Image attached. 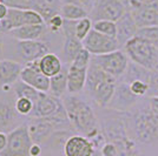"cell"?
Listing matches in <instances>:
<instances>
[{"mask_svg": "<svg viewBox=\"0 0 158 156\" xmlns=\"http://www.w3.org/2000/svg\"><path fill=\"white\" fill-rule=\"evenodd\" d=\"M63 103L74 131L91 141L102 135L98 117L85 100L74 94H69L63 98Z\"/></svg>", "mask_w": 158, "mask_h": 156, "instance_id": "obj_1", "label": "cell"}, {"mask_svg": "<svg viewBox=\"0 0 158 156\" xmlns=\"http://www.w3.org/2000/svg\"><path fill=\"white\" fill-rule=\"evenodd\" d=\"M116 87L117 79L105 73L91 61L87 71L85 92L93 102L100 108H107L114 95Z\"/></svg>", "mask_w": 158, "mask_h": 156, "instance_id": "obj_2", "label": "cell"}, {"mask_svg": "<svg viewBox=\"0 0 158 156\" xmlns=\"http://www.w3.org/2000/svg\"><path fill=\"white\" fill-rule=\"evenodd\" d=\"M127 133L133 141L143 144L158 142V116L150 109L138 111L126 120Z\"/></svg>", "mask_w": 158, "mask_h": 156, "instance_id": "obj_3", "label": "cell"}, {"mask_svg": "<svg viewBox=\"0 0 158 156\" xmlns=\"http://www.w3.org/2000/svg\"><path fill=\"white\" fill-rule=\"evenodd\" d=\"M124 47V52L133 64L153 73H158V48L151 41L136 35Z\"/></svg>", "mask_w": 158, "mask_h": 156, "instance_id": "obj_4", "label": "cell"}, {"mask_svg": "<svg viewBox=\"0 0 158 156\" xmlns=\"http://www.w3.org/2000/svg\"><path fill=\"white\" fill-rule=\"evenodd\" d=\"M26 124L33 143L38 144H46L53 134L58 130H73L70 121H60L53 117H32Z\"/></svg>", "mask_w": 158, "mask_h": 156, "instance_id": "obj_5", "label": "cell"}, {"mask_svg": "<svg viewBox=\"0 0 158 156\" xmlns=\"http://www.w3.org/2000/svg\"><path fill=\"white\" fill-rule=\"evenodd\" d=\"M32 117L57 119L61 121H70L66 114L63 100L50 93H40L38 100L34 102Z\"/></svg>", "mask_w": 158, "mask_h": 156, "instance_id": "obj_6", "label": "cell"}, {"mask_svg": "<svg viewBox=\"0 0 158 156\" xmlns=\"http://www.w3.org/2000/svg\"><path fill=\"white\" fill-rule=\"evenodd\" d=\"M91 61L98 66L100 69H103L117 80L125 74L130 65L129 57L124 51L120 49L103 55H92Z\"/></svg>", "mask_w": 158, "mask_h": 156, "instance_id": "obj_7", "label": "cell"}, {"mask_svg": "<svg viewBox=\"0 0 158 156\" xmlns=\"http://www.w3.org/2000/svg\"><path fill=\"white\" fill-rule=\"evenodd\" d=\"M33 141L28 133L27 124H20L7 134L6 149L1 156H30V149Z\"/></svg>", "mask_w": 158, "mask_h": 156, "instance_id": "obj_8", "label": "cell"}, {"mask_svg": "<svg viewBox=\"0 0 158 156\" xmlns=\"http://www.w3.org/2000/svg\"><path fill=\"white\" fill-rule=\"evenodd\" d=\"M46 24L41 14L34 10H21V8H11L6 19L0 22V33L7 34L14 28L27 25H44Z\"/></svg>", "mask_w": 158, "mask_h": 156, "instance_id": "obj_9", "label": "cell"}, {"mask_svg": "<svg viewBox=\"0 0 158 156\" xmlns=\"http://www.w3.org/2000/svg\"><path fill=\"white\" fill-rule=\"evenodd\" d=\"M1 2L11 8L34 10L41 14L45 22L59 14L61 7L60 0H1Z\"/></svg>", "mask_w": 158, "mask_h": 156, "instance_id": "obj_10", "label": "cell"}, {"mask_svg": "<svg viewBox=\"0 0 158 156\" xmlns=\"http://www.w3.org/2000/svg\"><path fill=\"white\" fill-rule=\"evenodd\" d=\"M127 12L123 0H97L89 17L92 21L110 20L117 22Z\"/></svg>", "mask_w": 158, "mask_h": 156, "instance_id": "obj_11", "label": "cell"}, {"mask_svg": "<svg viewBox=\"0 0 158 156\" xmlns=\"http://www.w3.org/2000/svg\"><path fill=\"white\" fill-rule=\"evenodd\" d=\"M83 46L86 51H89L91 55H103L107 53L118 51L120 45L118 40L104 35L102 33L92 31L89 33V35L83 40Z\"/></svg>", "mask_w": 158, "mask_h": 156, "instance_id": "obj_12", "label": "cell"}, {"mask_svg": "<svg viewBox=\"0 0 158 156\" xmlns=\"http://www.w3.org/2000/svg\"><path fill=\"white\" fill-rule=\"evenodd\" d=\"M39 60L40 59L25 64L20 74V80L26 82L27 85L32 86L38 92L48 93L50 92V78H47L46 75L41 73Z\"/></svg>", "mask_w": 158, "mask_h": 156, "instance_id": "obj_13", "label": "cell"}, {"mask_svg": "<svg viewBox=\"0 0 158 156\" xmlns=\"http://www.w3.org/2000/svg\"><path fill=\"white\" fill-rule=\"evenodd\" d=\"M15 53L20 62L28 64L31 61L43 58L50 53V47L46 42L41 40H30V41H17Z\"/></svg>", "mask_w": 158, "mask_h": 156, "instance_id": "obj_14", "label": "cell"}, {"mask_svg": "<svg viewBox=\"0 0 158 156\" xmlns=\"http://www.w3.org/2000/svg\"><path fill=\"white\" fill-rule=\"evenodd\" d=\"M94 143L83 135H71L64 144V156H93L96 153Z\"/></svg>", "mask_w": 158, "mask_h": 156, "instance_id": "obj_15", "label": "cell"}, {"mask_svg": "<svg viewBox=\"0 0 158 156\" xmlns=\"http://www.w3.org/2000/svg\"><path fill=\"white\" fill-rule=\"evenodd\" d=\"M138 28L158 26V0H149L137 10L129 11Z\"/></svg>", "mask_w": 158, "mask_h": 156, "instance_id": "obj_16", "label": "cell"}, {"mask_svg": "<svg viewBox=\"0 0 158 156\" xmlns=\"http://www.w3.org/2000/svg\"><path fill=\"white\" fill-rule=\"evenodd\" d=\"M23 68L19 61L8 59L0 60V88L4 92L12 89V86L20 79Z\"/></svg>", "mask_w": 158, "mask_h": 156, "instance_id": "obj_17", "label": "cell"}, {"mask_svg": "<svg viewBox=\"0 0 158 156\" xmlns=\"http://www.w3.org/2000/svg\"><path fill=\"white\" fill-rule=\"evenodd\" d=\"M139 98L135 96L129 89V85L126 82L118 84L116 87L114 95L107 108L116 111H129L135 106Z\"/></svg>", "mask_w": 158, "mask_h": 156, "instance_id": "obj_18", "label": "cell"}, {"mask_svg": "<svg viewBox=\"0 0 158 156\" xmlns=\"http://www.w3.org/2000/svg\"><path fill=\"white\" fill-rule=\"evenodd\" d=\"M90 66L79 65L72 62L69 65V76H67V92L70 94L77 95L85 89L87 71Z\"/></svg>", "mask_w": 158, "mask_h": 156, "instance_id": "obj_19", "label": "cell"}, {"mask_svg": "<svg viewBox=\"0 0 158 156\" xmlns=\"http://www.w3.org/2000/svg\"><path fill=\"white\" fill-rule=\"evenodd\" d=\"M116 25H117V40L120 46H124L129 40L136 37L138 33V26L129 11L116 22Z\"/></svg>", "mask_w": 158, "mask_h": 156, "instance_id": "obj_20", "label": "cell"}, {"mask_svg": "<svg viewBox=\"0 0 158 156\" xmlns=\"http://www.w3.org/2000/svg\"><path fill=\"white\" fill-rule=\"evenodd\" d=\"M47 25H27L14 28L7 33L10 37H12L17 41H30V40H40L43 37L46 35Z\"/></svg>", "mask_w": 158, "mask_h": 156, "instance_id": "obj_21", "label": "cell"}, {"mask_svg": "<svg viewBox=\"0 0 158 156\" xmlns=\"http://www.w3.org/2000/svg\"><path fill=\"white\" fill-rule=\"evenodd\" d=\"M18 113L14 108V102L10 100L0 99V131L14 129L13 124L18 120Z\"/></svg>", "mask_w": 158, "mask_h": 156, "instance_id": "obj_22", "label": "cell"}, {"mask_svg": "<svg viewBox=\"0 0 158 156\" xmlns=\"http://www.w3.org/2000/svg\"><path fill=\"white\" fill-rule=\"evenodd\" d=\"M39 66L40 71L44 75H46L47 78H52L54 75H57L64 67L63 61L60 58L54 54V53H47L43 58L39 60Z\"/></svg>", "mask_w": 158, "mask_h": 156, "instance_id": "obj_23", "label": "cell"}, {"mask_svg": "<svg viewBox=\"0 0 158 156\" xmlns=\"http://www.w3.org/2000/svg\"><path fill=\"white\" fill-rule=\"evenodd\" d=\"M67 76H69V65L64 64L63 69L50 79V94L57 98L64 96L67 92Z\"/></svg>", "mask_w": 158, "mask_h": 156, "instance_id": "obj_24", "label": "cell"}, {"mask_svg": "<svg viewBox=\"0 0 158 156\" xmlns=\"http://www.w3.org/2000/svg\"><path fill=\"white\" fill-rule=\"evenodd\" d=\"M83 49H84L83 41H80L77 37H65L63 45L64 62L66 65H70Z\"/></svg>", "mask_w": 158, "mask_h": 156, "instance_id": "obj_25", "label": "cell"}, {"mask_svg": "<svg viewBox=\"0 0 158 156\" xmlns=\"http://www.w3.org/2000/svg\"><path fill=\"white\" fill-rule=\"evenodd\" d=\"M59 14L64 19L73 20V21L89 17V12L84 7L80 5H74V4H63L60 7Z\"/></svg>", "mask_w": 158, "mask_h": 156, "instance_id": "obj_26", "label": "cell"}, {"mask_svg": "<svg viewBox=\"0 0 158 156\" xmlns=\"http://www.w3.org/2000/svg\"><path fill=\"white\" fill-rule=\"evenodd\" d=\"M12 91L14 93V96L18 98H26L32 100L33 102H35L38 98H39L40 93L41 92H38L37 89H34L32 86L27 85L26 82L21 81V80H18L13 86H12Z\"/></svg>", "mask_w": 158, "mask_h": 156, "instance_id": "obj_27", "label": "cell"}, {"mask_svg": "<svg viewBox=\"0 0 158 156\" xmlns=\"http://www.w3.org/2000/svg\"><path fill=\"white\" fill-rule=\"evenodd\" d=\"M93 29L104 35L117 39V25L110 20H98L93 21Z\"/></svg>", "mask_w": 158, "mask_h": 156, "instance_id": "obj_28", "label": "cell"}, {"mask_svg": "<svg viewBox=\"0 0 158 156\" xmlns=\"http://www.w3.org/2000/svg\"><path fill=\"white\" fill-rule=\"evenodd\" d=\"M126 84L129 85L130 92H131L135 96H137V98L144 96L145 94L149 92L150 86H151L149 82H146L144 80H140V79H135V80H131V81H129Z\"/></svg>", "mask_w": 158, "mask_h": 156, "instance_id": "obj_29", "label": "cell"}, {"mask_svg": "<svg viewBox=\"0 0 158 156\" xmlns=\"http://www.w3.org/2000/svg\"><path fill=\"white\" fill-rule=\"evenodd\" d=\"M92 28L93 21L91 20L90 17H86V18L78 20L77 24H76V37L80 41H83L89 35V33L92 31Z\"/></svg>", "mask_w": 158, "mask_h": 156, "instance_id": "obj_30", "label": "cell"}, {"mask_svg": "<svg viewBox=\"0 0 158 156\" xmlns=\"http://www.w3.org/2000/svg\"><path fill=\"white\" fill-rule=\"evenodd\" d=\"M14 108L21 116H30L32 115L33 109H34V102L30 99L18 98L14 102Z\"/></svg>", "mask_w": 158, "mask_h": 156, "instance_id": "obj_31", "label": "cell"}, {"mask_svg": "<svg viewBox=\"0 0 158 156\" xmlns=\"http://www.w3.org/2000/svg\"><path fill=\"white\" fill-rule=\"evenodd\" d=\"M137 35L143 37V38L148 39L149 41H151L152 44L158 48V26L140 28V29H138Z\"/></svg>", "mask_w": 158, "mask_h": 156, "instance_id": "obj_32", "label": "cell"}, {"mask_svg": "<svg viewBox=\"0 0 158 156\" xmlns=\"http://www.w3.org/2000/svg\"><path fill=\"white\" fill-rule=\"evenodd\" d=\"M46 25L48 31H51V33H53V34L60 33L63 29V25H64V18L60 14H57L47 21Z\"/></svg>", "mask_w": 158, "mask_h": 156, "instance_id": "obj_33", "label": "cell"}, {"mask_svg": "<svg viewBox=\"0 0 158 156\" xmlns=\"http://www.w3.org/2000/svg\"><path fill=\"white\" fill-rule=\"evenodd\" d=\"M99 151L103 156H118V149L116 144L112 142H107V141L102 146Z\"/></svg>", "mask_w": 158, "mask_h": 156, "instance_id": "obj_34", "label": "cell"}, {"mask_svg": "<svg viewBox=\"0 0 158 156\" xmlns=\"http://www.w3.org/2000/svg\"><path fill=\"white\" fill-rule=\"evenodd\" d=\"M149 109L158 116V95H152L149 99Z\"/></svg>", "mask_w": 158, "mask_h": 156, "instance_id": "obj_35", "label": "cell"}, {"mask_svg": "<svg viewBox=\"0 0 158 156\" xmlns=\"http://www.w3.org/2000/svg\"><path fill=\"white\" fill-rule=\"evenodd\" d=\"M41 151H43L41 144L33 143L31 149H30V156H41Z\"/></svg>", "mask_w": 158, "mask_h": 156, "instance_id": "obj_36", "label": "cell"}, {"mask_svg": "<svg viewBox=\"0 0 158 156\" xmlns=\"http://www.w3.org/2000/svg\"><path fill=\"white\" fill-rule=\"evenodd\" d=\"M7 146V134L4 131H0V154L6 149Z\"/></svg>", "mask_w": 158, "mask_h": 156, "instance_id": "obj_37", "label": "cell"}, {"mask_svg": "<svg viewBox=\"0 0 158 156\" xmlns=\"http://www.w3.org/2000/svg\"><path fill=\"white\" fill-rule=\"evenodd\" d=\"M80 1H81V6L84 7L86 11L89 12V14H90V12H91V10L93 8L97 0H80Z\"/></svg>", "mask_w": 158, "mask_h": 156, "instance_id": "obj_38", "label": "cell"}, {"mask_svg": "<svg viewBox=\"0 0 158 156\" xmlns=\"http://www.w3.org/2000/svg\"><path fill=\"white\" fill-rule=\"evenodd\" d=\"M8 12H10V7L5 4H2V2H0V20L6 19Z\"/></svg>", "mask_w": 158, "mask_h": 156, "instance_id": "obj_39", "label": "cell"}, {"mask_svg": "<svg viewBox=\"0 0 158 156\" xmlns=\"http://www.w3.org/2000/svg\"><path fill=\"white\" fill-rule=\"evenodd\" d=\"M61 5L63 4H74V5H80L81 6V1L80 0H60Z\"/></svg>", "mask_w": 158, "mask_h": 156, "instance_id": "obj_40", "label": "cell"}, {"mask_svg": "<svg viewBox=\"0 0 158 156\" xmlns=\"http://www.w3.org/2000/svg\"><path fill=\"white\" fill-rule=\"evenodd\" d=\"M4 47H5L4 41H2V39H0V59H1L2 54H4Z\"/></svg>", "mask_w": 158, "mask_h": 156, "instance_id": "obj_41", "label": "cell"}, {"mask_svg": "<svg viewBox=\"0 0 158 156\" xmlns=\"http://www.w3.org/2000/svg\"><path fill=\"white\" fill-rule=\"evenodd\" d=\"M93 156H103V155L100 154V151H99V150H96V153L93 154Z\"/></svg>", "mask_w": 158, "mask_h": 156, "instance_id": "obj_42", "label": "cell"}, {"mask_svg": "<svg viewBox=\"0 0 158 156\" xmlns=\"http://www.w3.org/2000/svg\"><path fill=\"white\" fill-rule=\"evenodd\" d=\"M41 156H56V155H52V154H47V155H41Z\"/></svg>", "mask_w": 158, "mask_h": 156, "instance_id": "obj_43", "label": "cell"}, {"mask_svg": "<svg viewBox=\"0 0 158 156\" xmlns=\"http://www.w3.org/2000/svg\"><path fill=\"white\" fill-rule=\"evenodd\" d=\"M0 22H1V20H0Z\"/></svg>", "mask_w": 158, "mask_h": 156, "instance_id": "obj_44", "label": "cell"}, {"mask_svg": "<svg viewBox=\"0 0 158 156\" xmlns=\"http://www.w3.org/2000/svg\"><path fill=\"white\" fill-rule=\"evenodd\" d=\"M0 2H1V0H0Z\"/></svg>", "mask_w": 158, "mask_h": 156, "instance_id": "obj_45", "label": "cell"}, {"mask_svg": "<svg viewBox=\"0 0 158 156\" xmlns=\"http://www.w3.org/2000/svg\"><path fill=\"white\" fill-rule=\"evenodd\" d=\"M0 156H1V154H0Z\"/></svg>", "mask_w": 158, "mask_h": 156, "instance_id": "obj_46", "label": "cell"}]
</instances>
